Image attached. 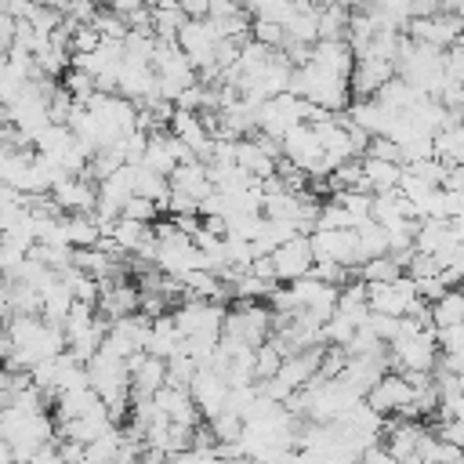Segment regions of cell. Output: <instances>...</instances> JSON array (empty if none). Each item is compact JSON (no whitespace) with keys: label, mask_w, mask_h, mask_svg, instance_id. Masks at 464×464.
<instances>
[{"label":"cell","mask_w":464,"mask_h":464,"mask_svg":"<svg viewBox=\"0 0 464 464\" xmlns=\"http://www.w3.org/2000/svg\"><path fill=\"white\" fill-rule=\"evenodd\" d=\"M366 156H377V160H388V163H402V145L388 134H373L370 145H366Z\"/></svg>","instance_id":"7402d4cb"},{"label":"cell","mask_w":464,"mask_h":464,"mask_svg":"<svg viewBox=\"0 0 464 464\" xmlns=\"http://www.w3.org/2000/svg\"><path fill=\"white\" fill-rule=\"evenodd\" d=\"M312 254L315 261H341L348 268H359V254H355V228H315L312 236Z\"/></svg>","instance_id":"52a82bcc"},{"label":"cell","mask_w":464,"mask_h":464,"mask_svg":"<svg viewBox=\"0 0 464 464\" xmlns=\"http://www.w3.org/2000/svg\"><path fill=\"white\" fill-rule=\"evenodd\" d=\"M178 348H181V330H178V323H174V312L156 315L152 326H149V344H145V352H152V355H160V359H170Z\"/></svg>","instance_id":"4fadbf2b"},{"label":"cell","mask_w":464,"mask_h":464,"mask_svg":"<svg viewBox=\"0 0 464 464\" xmlns=\"http://www.w3.org/2000/svg\"><path fill=\"white\" fill-rule=\"evenodd\" d=\"M178 4L188 18H207V11H210V0H178Z\"/></svg>","instance_id":"83f0119b"},{"label":"cell","mask_w":464,"mask_h":464,"mask_svg":"<svg viewBox=\"0 0 464 464\" xmlns=\"http://www.w3.org/2000/svg\"><path fill=\"white\" fill-rule=\"evenodd\" d=\"M312 276H315L319 283H330V286H344V283L355 276V268H348V265H341V261H326V257H319V261L312 265Z\"/></svg>","instance_id":"44dd1931"},{"label":"cell","mask_w":464,"mask_h":464,"mask_svg":"<svg viewBox=\"0 0 464 464\" xmlns=\"http://www.w3.org/2000/svg\"><path fill=\"white\" fill-rule=\"evenodd\" d=\"M366 326L384 341V344H392L395 337H399V319L395 315H381V312H370V319H366Z\"/></svg>","instance_id":"d4e9b609"},{"label":"cell","mask_w":464,"mask_h":464,"mask_svg":"<svg viewBox=\"0 0 464 464\" xmlns=\"http://www.w3.org/2000/svg\"><path fill=\"white\" fill-rule=\"evenodd\" d=\"M424 431H428L424 420H413V417H388V420H384V431H381V442H384L399 460H406L410 453H417V442H420Z\"/></svg>","instance_id":"9c48e42d"},{"label":"cell","mask_w":464,"mask_h":464,"mask_svg":"<svg viewBox=\"0 0 464 464\" xmlns=\"http://www.w3.org/2000/svg\"><path fill=\"white\" fill-rule=\"evenodd\" d=\"M51 196L65 214H91L98 207V181L87 174H62L51 185Z\"/></svg>","instance_id":"3957f363"},{"label":"cell","mask_w":464,"mask_h":464,"mask_svg":"<svg viewBox=\"0 0 464 464\" xmlns=\"http://www.w3.org/2000/svg\"><path fill=\"white\" fill-rule=\"evenodd\" d=\"M283 359H286V352L279 348V341H276V337H268V341H265V344H257V352H254V377H257V381L276 377V373H279V366H283Z\"/></svg>","instance_id":"ac0fdd59"},{"label":"cell","mask_w":464,"mask_h":464,"mask_svg":"<svg viewBox=\"0 0 464 464\" xmlns=\"http://www.w3.org/2000/svg\"><path fill=\"white\" fill-rule=\"evenodd\" d=\"M188 392H192V399H196L203 420H210L214 413H221V410L228 406L232 384L225 381V373H218V370H210V366H199L196 377L188 381Z\"/></svg>","instance_id":"8992f818"},{"label":"cell","mask_w":464,"mask_h":464,"mask_svg":"<svg viewBox=\"0 0 464 464\" xmlns=\"http://www.w3.org/2000/svg\"><path fill=\"white\" fill-rule=\"evenodd\" d=\"M392 76H395V62L377 58V54H355L348 91H352V98H373Z\"/></svg>","instance_id":"277c9868"},{"label":"cell","mask_w":464,"mask_h":464,"mask_svg":"<svg viewBox=\"0 0 464 464\" xmlns=\"http://www.w3.org/2000/svg\"><path fill=\"white\" fill-rule=\"evenodd\" d=\"M156 406H160L174 424H188V428L203 424V413H199V406H196V399H192V392H188V388L163 384V388L156 392Z\"/></svg>","instance_id":"30bf717a"},{"label":"cell","mask_w":464,"mask_h":464,"mask_svg":"<svg viewBox=\"0 0 464 464\" xmlns=\"http://www.w3.org/2000/svg\"><path fill=\"white\" fill-rule=\"evenodd\" d=\"M366 402H370L377 413H384V417H406V413H410V402H413V384H410L406 373L388 370V373L366 392Z\"/></svg>","instance_id":"6da1fadb"},{"label":"cell","mask_w":464,"mask_h":464,"mask_svg":"<svg viewBox=\"0 0 464 464\" xmlns=\"http://www.w3.org/2000/svg\"><path fill=\"white\" fill-rule=\"evenodd\" d=\"M392 366H388V352L384 355H348V362H344V370H341V381L352 388V392H359L362 399H366V392L388 373Z\"/></svg>","instance_id":"ba28073f"},{"label":"cell","mask_w":464,"mask_h":464,"mask_svg":"<svg viewBox=\"0 0 464 464\" xmlns=\"http://www.w3.org/2000/svg\"><path fill=\"white\" fill-rule=\"evenodd\" d=\"M399 178H402V163H388V160H377V156H362V188L381 196V192H392L399 188Z\"/></svg>","instance_id":"7c38bea8"},{"label":"cell","mask_w":464,"mask_h":464,"mask_svg":"<svg viewBox=\"0 0 464 464\" xmlns=\"http://www.w3.org/2000/svg\"><path fill=\"white\" fill-rule=\"evenodd\" d=\"M207 428L214 431L218 442H239V435H243V417L232 413V410H221V413H214V417L207 420Z\"/></svg>","instance_id":"d6986e66"},{"label":"cell","mask_w":464,"mask_h":464,"mask_svg":"<svg viewBox=\"0 0 464 464\" xmlns=\"http://www.w3.org/2000/svg\"><path fill=\"white\" fill-rule=\"evenodd\" d=\"M276 156H268L265 149H261V141L250 134V138H236V167L239 170H246L250 178H272L276 174Z\"/></svg>","instance_id":"8fae6325"},{"label":"cell","mask_w":464,"mask_h":464,"mask_svg":"<svg viewBox=\"0 0 464 464\" xmlns=\"http://www.w3.org/2000/svg\"><path fill=\"white\" fill-rule=\"evenodd\" d=\"M156 214H160V203H152V199H145V196H130V199L123 203V218L156 225Z\"/></svg>","instance_id":"cb8c5ba5"},{"label":"cell","mask_w":464,"mask_h":464,"mask_svg":"<svg viewBox=\"0 0 464 464\" xmlns=\"http://www.w3.org/2000/svg\"><path fill=\"white\" fill-rule=\"evenodd\" d=\"M87 4H94V7H109L112 0H87Z\"/></svg>","instance_id":"f1b7e54d"},{"label":"cell","mask_w":464,"mask_h":464,"mask_svg":"<svg viewBox=\"0 0 464 464\" xmlns=\"http://www.w3.org/2000/svg\"><path fill=\"white\" fill-rule=\"evenodd\" d=\"M442 188H446L450 196H457V203L464 207V167H450V170H446Z\"/></svg>","instance_id":"484cf974"},{"label":"cell","mask_w":464,"mask_h":464,"mask_svg":"<svg viewBox=\"0 0 464 464\" xmlns=\"http://www.w3.org/2000/svg\"><path fill=\"white\" fill-rule=\"evenodd\" d=\"M435 341H439V352H450V355H464V323H453V326H439V330H435Z\"/></svg>","instance_id":"603a6c76"},{"label":"cell","mask_w":464,"mask_h":464,"mask_svg":"<svg viewBox=\"0 0 464 464\" xmlns=\"http://www.w3.org/2000/svg\"><path fill=\"white\" fill-rule=\"evenodd\" d=\"M355 330H359V326H355L344 312H334V315L323 323V344H337V348H344V344L352 341Z\"/></svg>","instance_id":"ffe728a7"},{"label":"cell","mask_w":464,"mask_h":464,"mask_svg":"<svg viewBox=\"0 0 464 464\" xmlns=\"http://www.w3.org/2000/svg\"><path fill=\"white\" fill-rule=\"evenodd\" d=\"M431 323H435V330L464 323V286H450L442 297L431 301Z\"/></svg>","instance_id":"2e32d148"},{"label":"cell","mask_w":464,"mask_h":464,"mask_svg":"<svg viewBox=\"0 0 464 464\" xmlns=\"http://www.w3.org/2000/svg\"><path fill=\"white\" fill-rule=\"evenodd\" d=\"M145 4H156V0H145Z\"/></svg>","instance_id":"f546056e"},{"label":"cell","mask_w":464,"mask_h":464,"mask_svg":"<svg viewBox=\"0 0 464 464\" xmlns=\"http://www.w3.org/2000/svg\"><path fill=\"white\" fill-rule=\"evenodd\" d=\"M62 236L72 250H83V246H98L102 228L94 225L91 214H62Z\"/></svg>","instance_id":"5bb4252c"},{"label":"cell","mask_w":464,"mask_h":464,"mask_svg":"<svg viewBox=\"0 0 464 464\" xmlns=\"http://www.w3.org/2000/svg\"><path fill=\"white\" fill-rule=\"evenodd\" d=\"M127 370H130V399H152L167 384V359L152 352L127 355Z\"/></svg>","instance_id":"5b68a950"},{"label":"cell","mask_w":464,"mask_h":464,"mask_svg":"<svg viewBox=\"0 0 464 464\" xmlns=\"http://www.w3.org/2000/svg\"><path fill=\"white\" fill-rule=\"evenodd\" d=\"M268 257H272V268H276V279L279 283L304 279V276H312V265H315V254H312V239L308 236H294V239L279 243Z\"/></svg>","instance_id":"7a4b0ae2"},{"label":"cell","mask_w":464,"mask_h":464,"mask_svg":"<svg viewBox=\"0 0 464 464\" xmlns=\"http://www.w3.org/2000/svg\"><path fill=\"white\" fill-rule=\"evenodd\" d=\"M362 464H399V457H395L384 442H377V446H370V450L362 453Z\"/></svg>","instance_id":"4316f807"},{"label":"cell","mask_w":464,"mask_h":464,"mask_svg":"<svg viewBox=\"0 0 464 464\" xmlns=\"http://www.w3.org/2000/svg\"><path fill=\"white\" fill-rule=\"evenodd\" d=\"M188 14L181 11V4L174 7H152V36L156 40H167V44H178V33L185 29Z\"/></svg>","instance_id":"e0dca14e"},{"label":"cell","mask_w":464,"mask_h":464,"mask_svg":"<svg viewBox=\"0 0 464 464\" xmlns=\"http://www.w3.org/2000/svg\"><path fill=\"white\" fill-rule=\"evenodd\" d=\"M435 156L450 167H464V120L457 116L442 130H435Z\"/></svg>","instance_id":"9a60e30c"}]
</instances>
